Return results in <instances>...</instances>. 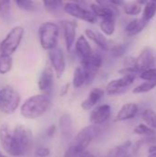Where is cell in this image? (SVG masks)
Returning a JSON list of instances; mask_svg holds the SVG:
<instances>
[{
	"instance_id": "obj_39",
	"label": "cell",
	"mask_w": 156,
	"mask_h": 157,
	"mask_svg": "<svg viewBox=\"0 0 156 157\" xmlns=\"http://www.w3.org/2000/svg\"><path fill=\"white\" fill-rule=\"evenodd\" d=\"M71 85H72V83H66L63 86H62V87L60 88V91H59L60 97H64V96H66L68 94Z\"/></svg>"
},
{
	"instance_id": "obj_38",
	"label": "cell",
	"mask_w": 156,
	"mask_h": 157,
	"mask_svg": "<svg viewBox=\"0 0 156 157\" xmlns=\"http://www.w3.org/2000/svg\"><path fill=\"white\" fill-rule=\"evenodd\" d=\"M56 131H57V127L55 124H51L50 125L47 129H46V132H45V134L48 138H52L55 133H56Z\"/></svg>"
},
{
	"instance_id": "obj_35",
	"label": "cell",
	"mask_w": 156,
	"mask_h": 157,
	"mask_svg": "<svg viewBox=\"0 0 156 157\" xmlns=\"http://www.w3.org/2000/svg\"><path fill=\"white\" fill-rule=\"evenodd\" d=\"M35 155L37 157H48L51 155V149L45 146L38 147L35 150Z\"/></svg>"
},
{
	"instance_id": "obj_2",
	"label": "cell",
	"mask_w": 156,
	"mask_h": 157,
	"mask_svg": "<svg viewBox=\"0 0 156 157\" xmlns=\"http://www.w3.org/2000/svg\"><path fill=\"white\" fill-rule=\"evenodd\" d=\"M50 98L43 94H38L27 98L20 106V114L28 120H37L43 116L51 108Z\"/></svg>"
},
{
	"instance_id": "obj_30",
	"label": "cell",
	"mask_w": 156,
	"mask_h": 157,
	"mask_svg": "<svg viewBox=\"0 0 156 157\" xmlns=\"http://www.w3.org/2000/svg\"><path fill=\"white\" fill-rule=\"evenodd\" d=\"M15 4L17 5V6L24 11H28V12H34L38 10V6L36 5V3L34 1H30V0H16Z\"/></svg>"
},
{
	"instance_id": "obj_45",
	"label": "cell",
	"mask_w": 156,
	"mask_h": 157,
	"mask_svg": "<svg viewBox=\"0 0 156 157\" xmlns=\"http://www.w3.org/2000/svg\"><path fill=\"white\" fill-rule=\"evenodd\" d=\"M155 57H156V55H155Z\"/></svg>"
},
{
	"instance_id": "obj_4",
	"label": "cell",
	"mask_w": 156,
	"mask_h": 157,
	"mask_svg": "<svg viewBox=\"0 0 156 157\" xmlns=\"http://www.w3.org/2000/svg\"><path fill=\"white\" fill-rule=\"evenodd\" d=\"M21 97L19 92L11 86L0 88V111L4 114H13L19 107Z\"/></svg>"
},
{
	"instance_id": "obj_17",
	"label": "cell",
	"mask_w": 156,
	"mask_h": 157,
	"mask_svg": "<svg viewBox=\"0 0 156 157\" xmlns=\"http://www.w3.org/2000/svg\"><path fill=\"white\" fill-rule=\"evenodd\" d=\"M85 36L88 40L93 41L100 50L108 52L110 41L107 39V37L101 31L96 30L94 29H86Z\"/></svg>"
},
{
	"instance_id": "obj_1",
	"label": "cell",
	"mask_w": 156,
	"mask_h": 157,
	"mask_svg": "<svg viewBox=\"0 0 156 157\" xmlns=\"http://www.w3.org/2000/svg\"><path fill=\"white\" fill-rule=\"evenodd\" d=\"M0 144L9 155L23 157L29 155L33 146L31 131L22 124L17 125L12 131L7 124L0 126Z\"/></svg>"
},
{
	"instance_id": "obj_5",
	"label": "cell",
	"mask_w": 156,
	"mask_h": 157,
	"mask_svg": "<svg viewBox=\"0 0 156 157\" xmlns=\"http://www.w3.org/2000/svg\"><path fill=\"white\" fill-rule=\"evenodd\" d=\"M24 36V28L16 26L12 28L0 43V52L2 54H13L19 47Z\"/></svg>"
},
{
	"instance_id": "obj_18",
	"label": "cell",
	"mask_w": 156,
	"mask_h": 157,
	"mask_svg": "<svg viewBox=\"0 0 156 157\" xmlns=\"http://www.w3.org/2000/svg\"><path fill=\"white\" fill-rule=\"evenodd\" d=\"M59 127L63 141H70L73 137V119L69 113H63L59 119Z\"/></svg>"
},
{
	"instance_id": "obj_8",
	"label": "cell",
	"mask_w": 156,
	"mask_h": 157,
	"mask_svg": "<svg viewBox=\"0 0 156 157\" xmlns=\"http://www.w3.org/2000/svg\"><path fill=\"white\" fill-rule=\"evenodd\" d=\"M60 26L63 29L66 51L67 52H71L74 49V44L77 40L76 33L78 24L74 19H63L60 21Z\"/></svg>"
},
{
	"instance_id": "obj_37",
	"label": "cell",
	"mask_w": 156,
	"mask_h": 157,
	"mask_svg": "<svg viewBox=\"0 0 156 157\" xmlns=\"http://www.w3.org/2000/svg\"><path fill=\"white\" fill-rule=\"evenodd\" d=\"M136 57L126 56L123 60V67H135Z\"/></svg>"
},
{
	"instance_id": "obj_27",
	"label": "cell",
	"mask_w": 156,
	"mask_h": 157,
	"mask_svg": "<svg viewBox=\"0 0 156 157\" xmlns=\"http://www.w3.org/2000/svg\"><path fill=\"white\" fill-rule=\"evenodd\" d=\"M133 133L142 137H154L155 135L156 132L155 130L150 128L149 126H147L145 123H140L138 125H136L133 129Z\"/></svg>"
},
{
	"instance_id": "obj_24",
	"label": "cell",
	"mask_w": 156,
	"mask_h": 157,
	"mask_svg": "<svg viewBox=\"0 0 156 157\" xmlns=\"http://www.w3.org/2000/svg\"><path fill=\"white\" fill-rule=\"evenodd\" d=\"M156 15V3L155 1H147V3L143 6L142 12V18L149 23Z\"/></svg>"
},
{
	"instance_id": "obj_15",
	"label": "cell",
	"mask_w": 156,
	"mask_h": 157,
	"mask_svg": "<svg viewBox=\"0 0 156 157\" xmlns=\"http://www.w3.org/2000/svg\"><path fill=\"white\" fill-rule=\"evenodd\" d=\"M105 94H106V92H105V89H103V88H100V87L92 88L89 91L86 98L82 101L81 108L86 111L94 109L96 107L98 106L99 102L101 101V99L103 98Z\"/></svg>"
},
{
	"instance_id": "obj_21",
	"label": "cell",
	"mask_w": 156,
	"mask_h": 157,
	"mask_svg": "<svg viewBox=\"0 0 156 157\" xmlns=\"http://www.w3.org/2000/svg\"><path fill=\"white\" fill-rule=\"evenodd\" d=\"M99 28L101 32L105 36H112L116 30V17H109L107 18L101 19L99 23Z\"/></svg>"
},
{
	"instance_id": "obj_32",
	"label": "cell",
	"mask_w": 156,
	"mask_h": 157,
	"mask_svg": "<svg viewBox=\"0 0 156 157\" xmlns=\"http://www.w3.org/2000/svg\"><path fill=\"white\" fill-rule=\"evenodd\" d=\"M11 2L8 0H0V17L4 20H7L10 17Z\"/></svg>"
},
{
	"instance_id": "obj_7",
	"label": "cell",
	"mask_w": 156,
	"mask_h": 157,
	"mask_svg": "<svg viewBox=\"0 0 156 157\" xmlns=\"http://www.w3.org/2000/svg\"><path fill=\"white\" fill-rule=\"evenodd\" d=\"M96 136V126L88 125L81 129L70 143L78 155H82L86 152L87 147L91 144Z\"/></svg>"
},
{
	"instance_id": "obj_29",
	"label": "cell",
	"mask_w": 156,
	"mask_h": 157,
	"mask_svg": "<svg viewBox=\"0 0 156 157\" xmlns=\"http://www.w3.org/2000/svg\"><path fill=\"white\" fill-rule=\"evenodd\" d=\"M156 87V82L151 81H144L143 83H141L140 85L136 86L132 89L133 94H144L148 93L152 90H154Z\"/></svg>"
},
{
	"instance_id": "obj_12",
	"label": "cell",
	"mask_w": 156,
	"mask_h": 157,
	"mask_svg": "<svg viewBox=\"0 0 156 157\" xmlns=\"http://www.w3.org/2000/svg\"><path fill=\"white\" fill-rule=\"evenodd\" d=\"M155 60L156 57L154 53V51L149 47H145L136 57L135 68L141 74L142 72L155 67Z\"/></svg>"
},
{
	"instance_id": "obj_11",
	"label": "cell",
	"mask_w": 156,
	"mask_h": 157,
	"mask_svg": "<svg viewBox=\"0 0 156 157\" xmlns=\"http://www.w3.org/2000/svg\"><path fill=\"white\" fill-rule=\"evenodd\" d=\"M111 106L108 104H101L91 110L89 121L93 126H100L105 124L111 118Z\"/></svg>"
},
{
	"instance_id": "obj_33",
	"label": "cell",
	"mask_w": 156,
	"mask_h": 157,
	"mask_svg": "<svg viewBox=\"0 0 156 157\" xmlns=\"http://www.w3.org/2000/svg\"><path fill=\"white\" fill-rule=\"evenodd\" d=\"M139 77L143 81L156 82V67L148 69L144 72H142L139 75Z\"/></svg>"
},
{
	"instance_id": "obj_10",
	"label": "cell",
	"mask_w": 156,
	"mask_h": 157,
	"mask_svg": "<svg viewBox=\"0 0 156 157\" xmlns=\"http://www.w3.org/2000/svg\"><path fill=\"white\" fill-rule=\"evenodd\" d=\"M136 76H120V78L110 80L106 87L105 92L108 96H117L122 94L135 81Z\"/></svg>"
},
{
	"instance_id": "obj_36",
	"label": "cell",
	"mask_w": 156,
	"mask_h": 157,
	"mask_svg": "<svg viewBox=\"0 0 156 157\" xmlns=\"http://www.w3.org/2000/svg\"><path fill=\"white\" fill-rule=\"evenodd\" d=\"M81 155H78V153L74 150V146L69 144V145L67 146L65 152H64V155H63V157H80Z\"/></svg>"
},
{
	"instance_id": "obj_3",
	"label": "cell",
	"mask_w": 156,
	"mask_h": 157,
	"mask_svg": "<svg viewBox=\"0 0 156 157\" xmlns=\"http://www.w3.org/2000/svg\"><path fill=\"white\" fill-rule=\"evenodd\" d=\"M60 35L59 25L55 22L46 21L39 27V40L42 49L51 51L57 47Z\"/></svg>"
},
{
	"instance_id": "obj_13",
	"label": "cell",
	"mask_w": 156,
	"mask_h": 157,
	"mask_svg": "<svg viewBox=\"0 0 156 157\" xmlns=\"http://www.w3.org/2000/svg\"><path fill=\"white\" fill-rule=\"evenodd\" d=\"M54 72L51 66H46L40 73V77L38 79V87L43 95L48 96L53 86L54 80Z\"/></svg>"
},
{
	"instance_id": "obj_44",
	"label": "cell",
	"mask_w": 156,
	"mask_h": 157,
	"mask_svg": "<svg viewBox=\"0 0 156 157\" xmlns=\"http://www.w3.org/2000/svg\"><path fill=\"white\" fill-rule=\"evenodd\" d=\"M0 157H8V156H6V155H3V154H1V153H0Z\"/></svg>"
},
{
	"instance_id": "obj_41",
	"label": "cell",
	"mask_w": 156,
	"mask_h": 157,
	"mask_svg": "<svg viewBox=\"0 0 156 157\" xmlns=\"http://www.w3.org/2000/svg\"><path fill=\"white\" fill-rule=\"evenodd\" d=\"M80 157H96V156H95L92 153H90V152L86 151V152H85L84 154H82Z\"/></svg>"
},
{
	"instance_id": "obj_20",
	"label": "cell",
	"mask_w": 156,
	"mask_h": 157,
	"mask_svg": "<svg viewBox=\"0 0 156 157\" xmlns=\"http://www.w3.org/2000/svg\"><path fill=\"white\" fill-rule=\"evenodd\" d=\"M133 147V143L131 140H126L120 145L110 149L105 157H124Z\"/></svg>"
},
{
	"instance_id": "obj_28",
	"label": "cell",
	"mask_w": 156,
	"mask_h": 157,
	"mask_svg": "<svg viewBox=\"0 0 156 157\" xmlns=\"http://www.w3.org/2000/svg\"><path fill=\"white\" fill-rule=\"evenodd\" d=\"M13 66V60L10 55L0 54V75H4L8 74Z\"/></svg>"
},
{
	"instance_id": "obj_16",
	"label": "cell",
	"mask_w": 156,
	"mask_h": 157,
	"mask_svg": "<svg viewBox=\"0 0 156 157\" xmlns=\"http://www.w3.org/2000/svg\"><path fill=\"white\" fill-rule=\"evenodd\" d=\"M139 106L136 103H125L121 106L120 110L118 111L115 121L117 122H122V121H128L131 120H133L139 113Z\"/></svg>"
},
{
	"instance_id": "obj_19",
	"label": "cell",
	"mask_w": 156,
	"mask_h": 157,
	"mask_svg": "<svg viewBox=\"0 0 156 157\" xmlns=\"http://www.w3.org/2000/svg\"><path fill=\"white\" fill-rule=\"evenodd\" d=\"M147 22H145L142 17L141 18H133L130 20L124 28V32L129 37H134L140 34L147 26Z\"/></svg>"
},
{
	"instance_id": "obj_43",
	"label": "cell",
	"mask_w": 156,
	"mask_h": 157,
	"mask_svg": "<svg viewBox=\"0 0 156 157\" xmlns=\"http://www.w3.org/2000/svg\"><path fill=\"white\" fill-rule=\"evenodd\" d=\"M147 157H156V153H154V154H151V155H148Z\"/></svg>"
},
{
	"instance_id": "obj_34",
	"label": "cell",
	"mask_w": 156,
	"mask_h": 157,
	"mask_svg": "<svg viewBox=\"0 0 156 157\" xmlns=\"http://www.w3.org/2000/svg\"><path fill=\"white\" fill-rule=\"evenodd\" d=\"M121 76H137L140 72L135 67H122L118 72Z\"/></svg>"
},
{
	"instance_id": "obj_31",
	"label": "cell",
	"mask_w": 156,
	"mask_h": 157,
	"mask_svg": "<svg viewBox=\"0 0 156 157\" xmlns=\"http://www.w3.org/2000/svg\"><path fill=\"white\" fill-rule=\"evenodd\" d=\"M44 8L51 12V13H56L58 11H60L63 7V2L62 1H43L42 2Z\"/></svg>"
},
{
	"instance_id": "obj_9",
	"label": "cell",
	"mask_w": 156,
	"mask_h": 157,
	"mask_svg": "<svg viewBox=\"0 0 156 157\" xmlns=\"http://www.w3.org/2000/svg\"><path fill=\"white\" fill-rule=\"evenodd\" d=\"M49 60L51 66L55 74L56 78L60 79L64 74L66 68V59L63 51L60 47H56L49 51Z\"/></svg>"
},
{
	"instance_id": "obj_42",
	"label": "cell",
	"mask_w": 156,
	"mask_h": 157,
	"mask_svg": "<svg viewBox=\"0 0 156 157\" xmlns=\"http://www.w3.org/2000/svg\"><path fill=\"white\" fill-rule=\"evenodd\" d=\"M124 157H136V155H135V154L131 150V151H130V152H129V153H128V154H127V155H126Z\"/></svg>"
},
{
	"instance_id": "obj_40",
	"label": "cell",
	"mask_w": 156,
	"mask_h": 157,
	"mask_svg": "<svg viewBox=\"0 0 156 157\" xmlns=\"http://www.w3.org/2000/svg\"><path fill=\"white\" fill-rule=\"evenodd\" d=\"M154 153H156L155 144H150V145H149V148H148V154H149V155L154 154Z\"/></svg>"
},
{
	"instance_id": "obj_22",
	"label": "cell",
	"mask_w": 156,
	"mask_h": 157,
	"mask_svg": "<svg viewBox=\"0 0 156 157\" xmlns=\"http://www.w3.org/2000/svg\"><path fill=\"white\" fill-rule=\"evenodd\" d=\"M84 85H86V74L81 65L76 66L74 70L73 79H72V86L75 89H79Z\"/></svg>"
},
{
	"instance_id": "obj_14",
	"label": "cell",
	"mask_w": 156,
	"mask_h": 157,
	"mask_svg": "<svg viewBox=\"0 0 156 157\" xmlns=\"http://www.w3.org/2000/svg\"><path fill=\"white\" fill-rule=\"evenodd\" d=\"M74 52L80 60V63L88 60L92 56L94 50L92 49V47L89 43V40L85 36V34L80 35L77 38L76 42L74 44Z\"/></svg>"
},
{
	"instance_id": "obj_6",
	"label": "cell",
	"mask_w": 156,
	"mask_h": 157,
	"mask_svg": "<svg viewBox=\"0 0 156 157\" xmlns=\"http://www.w3.org/2000/svg\"><path fill=\"white\" fill-rule=\"evenodd\" d=\"M63 11L71 17L83 20L89 24H96L97 17L93 14L89 7L80 2H65L63 7Z\"/></svg>"
},
{
	"instance_id": "obj_25",
	"label": "cell",
	"mask_w": 156,
	"mask_h": 157,
	"mask_svg": "<svg viewBox=\"0 0 156 157\" xmlns=\"http://www.w3.org/2000/svg\"><path fill=\"white\" fill-rule=\"evenodd\" d=\"M122 8L126 15L130 17H136L141 12H143V6L138 1H135V2H125Z\"/></svg>"
},
{
	"instance_id": "obj_23",
	"label": "cell",
	"mask_w": 156,
	"mask_h": 157,
	"mask_svg": "<svg viewBox=\"0 0 156 157\" xmlns=\"http://www.w3.org/2000/svg\"><path fill=\"white\" fill-rule=\"evenodd\" d=\"M129 49V43L127 42H110L108 52L113 58L122 57Z\"/></svg>"
},
{
	"instance_id": "obj_26",
	"label": "cell",
	"mask_w": 156,
	"mask_h": 157,
	"mask_svg": "<svg viewBox=\"0 0 156 157\" xmlns=\"http://www.w3.org/2000/svg\"><path fill=\"white\" fill-rule=\"evenodd\" d=\"M142 119L147 126L156 131V111L153 109H143L142 112Z\"/></svg>"
}]
</instances>
